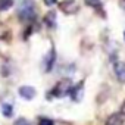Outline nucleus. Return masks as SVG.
Here are the masks:
<instances>
[{
	"mask_svg": "<svg viewBox=\"0 0 125 125\" xmlns=\"http://www.w3.org/2000/svg\"><path fill=\"white\" fill-rule=\"evenodd\" d=\"M2 112H3V115H5L6 118H10V116L13 115V107H12V104H2Z\"/></svg>",
	"mask_w": 125,
	"mask_h": 125,
	"instance_id": "obj_10",
	"label": "nucleus"
},
{
	"mask_svg": "<svg viewBox=\"0 0 125 125\" xmlns=\"http://www.w3.org/2000/svg\"><path fill=\"white\" fill-rule=\"evenodd\" d=\"M38 125H54V122L52 119H49V118H41L38 121Z\"/></svg>",
	"mask_w": 125,
	"mask_h": 125,
	"instance_id": "obj_12",
	"label": "nucleus"
},
{
	"mask_svg": "<svg viewBox=\"0 0 125 125\" xmlns=\"http://www.w3.org/2000/svg\"><path fill=\"white\" fill-rule=\"evenodd\" d=\"M113 71H115V75H116L118 81L119 83H125V63L124 62H115Z\"/></svg>",
	"mask_w": 125,
	"mask_h": 125,
	"instance_id": "obj_5",
	"label": "nucleus"
},
{
	"mask_svg": "<svg viewBox=\"0 0 125 125\" xmlns=\"http://www.w3.org/2000/svg\"><path fill=\"white\" fill-rule=\"evenodd\" d=\"M121 113L125 115V102H124V104H122V107H121Z\"/></svg>",
	"mask_w": 125,
	"mask_h": 125,
	"instance_id": "obj_16",
	"label": "nucleus"
},
{
	"mask_svg": "<svg viewBox=\"0 0 125 125\" xmlns=\"http://www.w3.org/2000/svg\"><path fill=\"white\" fill-rule=\"evenodd\" d=\"M35 94H37V91L31 85H22V87H19V96L24 97L25 100H32L35 97Z\"/></svg>",
	"mask_w": 125,
	"mask_h": 125,
	"instance_id": "obj_4",
	"label": "nucleus"
},
{
	"mask_svg": "<svg viewBox=\"0 0 125 125\" xmlns=\"http://www.w3.org/2000/svg\"><path fill=\"white\" fill-rule=\"evenodd\" d=\"M56 2H57V0H44V3H46L47 6H53Z\"/></svg>",
	"mask_w": 125,
	"mask_h": 125,
	"instance_id": "obj_15",
	"label": "nucleus"
},
{
	"mask_svg": "<svg viewBox=\"0 0 125 125\" xmlns=\"http://www.w3.org/2000/svg\"><path fill=\"white\" fill-rule=\"evenodd\" d=\"M84 2H85V5H88L91 8H97L100 5V0H84Z\"/></svg>",
	"mask_w": 125,
	"mask_h": 125,
	"instance_id": "obj_13",
	"label": "nucleus"
},
{
	"mask_svg": "<svg viewBox=\"0 0 125 125\" xmlns=\"http://www.w3.org/2000/svg\"><path fill=\"white\" fill-rule=\"evenodd\" d=\"M69 96H71V99H72L74 102H77V103L81 102L83 97H84V83H78L77 85H74V87L71 88Z\"/></svg>",
	"mask_w": 125,
	"mask_h": 125,
	"instance_id": "obj_3",
	"label": "nucleus"
},
{
	"mask_svg": "<svg viewBox=\"0 0 125 125\" xmlns=\"http://www.w3.org/2000/svg\"><path fill=\"white\" fill-rule=\"evenodd\" d=\"M60 9L65 13H75L78 10V5L74 2V0H66V2L60 3Z\"/></svg>",
	"mask_w": 125,
	"mask_h": 125,
	"instance_id": "obj_7",
	"label": "nucleus"
},
{
	"mask_svg": "<svg viewBox=\"0 0 125 125\" xmlns=\"http://www.w3.org/2000/svg\"><path fill=\"white\" fill-rule=\"evenodd\" d=\"M124 37H125V32H124Z\"/></svg>",
	"mask_w": 125,
	"mask_h": 125,
	"instance_id": "obj_18",
	"label": "nucleus"
},
{
	"mask_svg": "<svg viewBox=\"0 0 125 125\" xmlns=\"http://www.w3.org/2000/svg\"><path fill=\"white\" fill-rule=\"evenodd\" d=\"M44 22H46L47 27L54 28V27H56V13H54V12H49V13L44 16Z\"/></svg>",
	"mask_w": 125,
	"mask_h": 125,
	"instance_id": "obj_9",
	"label": "nucleus"
},
{
	"mask_svg": "<svg viewBox=\"0 0 125 125\" xmlns=\"http://www.w3.org/2000/svg\"><path fill=\"white\" fill-rule=\"evenodd\" d=\"M18 16L22 22H30L35 18V6L32 0H24L18 9Z\"/></svg>",
	"mask_w": 125,
	"mask_h": 125,
	"instance_id": "obj_1",
	"label": "nucleus"
},
{
	"mask_svg": "<svg viewBox=\"0 0 125 125\" xmlns=\"http://www.w3.org/2000/svg\"><path fill=\"white\" fill-rule=\"evenodd\" d=\"M13 125H30V122L25 119V118H18L16 121H15V124Z\"/></svg>",
	"mask_w": 125,
	"mask_h": 125,
	"instance_id": "obj_14",
	"label": "nucleus"
},
{
	"mask_svg": "<svg viewBox=\"0 0 125 125\" xmlns=\"http://www.w3.org/2000/svg\"><path fill=\"white\" fill-rule=\"evenodd\" d=\"M54 62H56V52H54V49H52L49 52V54L46 56V60H44V71L46 72H50L53 69Z\"/></svg>",
	"mask_w": 125,
	"mask_h": 125,
	"instance_id": "obj_6",
	"label": "nucleus"
},
{
	"mask_svg": "<svg viewBox=\"0 0 125 125\" xmlns=\"http://www.w3.org/2000/svg\"><path fill=\"white\" fill-rule=\"evenodd\" d=\"M121 6H122V9L125 10V0H122V3H121Z\"/></svg>",
	"mask_w": 125,
	"mask_h": 125,
	"instance_id": "obj_17",
	"label": "nucleus"
},
{
	"mask_svg": "<svg viewBox=\"0 0 125 125\" xmlns=\"http://www.w3.org/2000/svg\"><path fill=\"white\" fill-rule=\"evenodd\" d=\"M71 88H72L71 80H62L53 87L52 96H54V97H65V96H68L71 93Z\"/></svg>",
	"mask_w": 125,
	"mask_h": 125,
	"instance_id": "obj_2",
	"label": "nucleus"
},
{
	"mask_svg": "<svg viewBox=\"0 0 125 125\" xmlns=\"http://www.w3.org/2000/svg\"><path fill=\"white\" fill-rule=\"evenodd\" d=\"M13 6V0H0V10H8Z\"/></svg>",
	"mask_w": 125,
	"mask_h": 125,
	"instance_id": "obj_11",
	"label": "nucleus"
},
{
	"mask_svg": "<svg viewBox=\"0 0 125 125\" xmlns=\"http://www.w3.org/2000/svg\"><path fill=\"white\" fill-rule=\"evenodd\" d=\"M106 125H122V113H113L107 118Z\"/></svg>",
	"mask_w": 125,
	"mask_h": 125,
	"instance_id": "obj_8",
	"label": "nucleus"
}]
</instances>
